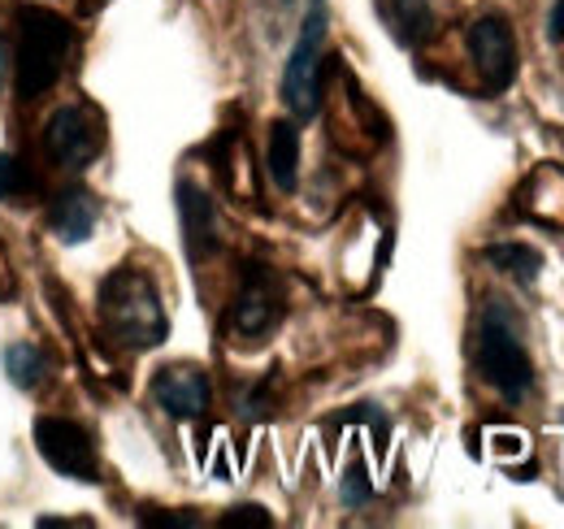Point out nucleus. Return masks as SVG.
Segmentation results:
<instances>
[{
	"mask_svg": "<svg viewBox=\"0 0 564 529\" xmlns=\"http://www.w3.org/2000/svg\"><path fill=\"white\" fill-rule=\"evenodd\" d=\"M100 322H105V331H109L113 343H122L131 352H148V347L165 343V334H170V317H165L161 291L135 264L113 269L100 282Z\"/></svg>",
	"mask_w": 564,
	"mask_h": 529,
	"instance_id": "f257e3e1",
	"label": "nucleus"
},
{
	"mask_svg": "<svg viewBox=\"0 0 564 529\" xmlns=\"http://www.w3.org/2000/svg\"><path fill=\"white\" fill-rule=\"evenodd\" d=\"M74 44V26L44 9V4H18V57H13V87L18 100H40L66 69Z\"/></svg>",
	"mask_w": 564,
	"mask_h": 529,
	"instance_id": "f03ea898",
	"label": "nucleus"
},
{
	"mask_svg": "<svg viewBox=\"0 0 564 529\" xmlns=\"http://www.w3.org/2000/svg\"><path fill=\"white\" fill-rule=\"evenodd\" d=\"M474 360H478V374H482L508 403H521V399L534 391V360H530V352H525V338H521V326H517L512 309H503L499 300H491V304L482 309Z\"/></svg>",
	"mask_w": 564,
	"mask_h": 529,
	"instance_id": "7ed1b4c3",
	"label": "nucleus"
},
{
	"mask_svg": "<svg viewBox=\"0 0 564 529\" xmlns=\"http://www.w3.org/2000/svg\"><path fill=\"white\" fill-rule=\"evenodd\" d=\"M322 44H326V0H308L295 48L282 69V100L295 118H313L322 109Z\"/></svg>",
	"mask_w": 564,
	"mask_h": 529,
	"instance_id": "20e7f679",
	"label": "nucleus"
},
{
	"mask_svg": "<svg viewBox=\"0 0 564 529\" xmlns=\"http://www.w3.org/2000/svg\"><path fill=\"white\" fill-rule=\"evenodd\" d=\"M35 447L53 473H62L70 482H100L91 434L70 417H40L35 421Z\"/></svg>",
	"mask_w": 564,
	"mask_h": 529,
	"instance_id": "39448f33",
	"label": "nucleus"
},
{
	"mask_svg": "<svg viewBox=\"0 0 564 529\" xmlns=\"http://www.w3.org/2000/svg\"><path fill=\"white\" fill-rule=\"evenodd\" d=\"M282 322V282L274 278L270 264H248L243 269V282H239V295H235V309H230V331L243 334V338H257V334H270Z\"/></svg>",
	"mask_w": 564,
	"mask_h": 529,
	"instance_id": "423d86ee",
	"label": "nucleus"
},
{
	"mask_svg": "<svg viewBox=\"0 0 564 529\" xmlns=\"http://www.w3.org/2000/svg\"><path fill=\"white\" fill-rule=\"evenodd\" d=\"M469 44V57L482 74V87L487 91H508L512 78H517V40H512V26L499 18V13H487L469 26L465 35Z\"/></svg>",
	"mask_w": 564,
	"mask_h": 529,
	"instance_id": "0eeeda50",
	"label": "nucleus"
},
{
	"mask_svg": "<svg viewBox=\"0 0 564 529\" xmlns=\"http://www.w3.org/2000/svg\"><path fill=\"white\" fill-rule=\"evenodd\" d=\"M105 148V122L83 109V105H62L53 118H48V152L70 165V170H83L87 161H96Z\"/></svg>",
	"mask_w": 564,
	"mask_h": 529,
	"instance_id": "6e6552de",
	"label": "nucleus"
},
{
	"mask_svg": "<svg viewBox=\"0 0 564 529\" xmlns=\"http://www.w3.org/2000/svg\"><path fill=\"white\" fill-rule=\"evenodd\" d=\"M209 374L196 369V365H165L156 378H152V399L178 417V421H192L209 408Z\"/></svg>",
	"mask_w": 564,
	"mask_h": 529,
	"instance_id": "1a4fd4ad",
	"label": "nucleus"
},
{
	"mask_svg": "<svg viewBox=\"0 0 564 529\" xmlns=\"http://www.w3.org/2000/svg\"><path fill=\"white\" fill-rule=\"evenodd\" d=\"M178 217H183V244L192 261H205L217 248V217H213V199L196 183H178Z\"/></svg>",
	"mask_w": 564,
	"mask_h": 529,
	"instance_id": "9d476101",
	"label": "nucleus"
},
{
	"mask_svg": "<svg viewBox=\"0 0 564 529\" xmlns=\"http://www.w3.org/2000/svg\"><path fill=\"white\" fill-rule=\"evenodd\" d=\"M96 222H100V199L91 196L87 187H66L62 196L53 199L48 226H53V235H57L62 244H83V239H91Z\"/></svg>",
	"mask_w": 564,
	"mask_h": 529,
	"instance_id": "9b49d317",
	"label": "nucleus"
},
{
	"mask_svg": "<svg viewBox=\"0 0 564 529\" xmlns=\"http://www.w3.org/2000/svg\"><path fill=\"white\" fill-rule=\"evenodd\" d=\"M265 165L279 192H295L300 183V131L295 122H274L270 127V148H265Z\"/></svg>",
	"mask_w": 564,
	"mask_h": 529,
	"instance_id": "f8f14e48",
	"label": "nucleus"
},
{
	"mask_svg": "<svg viewBox=\"0 0 564 529\" xmlns=\"http://www.w3.org/2000/svg\"><path fill=\"white\" fill-rule=\"evenodd\" d=\"M487 261H491L499 273L517 278V282H534L539 269H543V252L530 248V244H491V248H487Z\"/></svg>",
	"mask_w": 564,
	"mask_h": 529,
	"instance_id": "ddd939ff",
	"label": "nucleus"
},
{
	"mask_svg": "<svg viewBox=\"0 0 564 529\" xmlns=\"http://www.w3.org/2000/svg\"><path fill=\"white\" fill-rule=\"evenodd\" d=\"M44 369H48V360H44V352H40L35 343H9V347H4V374H9V382H13L18 391L40 387Z\"/></svg>",
	"mask_w": 564,
	"mask_h": 529,
	"instance_id": "4468645a",
	"label": "nucleus"
},
{
	"mask_svg": "<svg viewBox=\"0 0 564 529\" xmlns=\"http://www.w3.org/2000/svg\"><path fill=\"white\" fill-rule=\"evenodd\" d=\"M40 192V179H35V170L22 161V156H13V152H0V199L9 204V199H26Z\"/></svg>",
	"mask_w": 564,
	"mask_h": 529,
	"instance_id": "2eb2a0df",
	"label": "nucleus"
},
{
	"mask_svg": "<svg viewBox=\"0 0 564 529\" xmlns=\"http://www.w3.org/2000/svg\"><path fill=\"white\" fill-rule=\"evenodd\" d=\"M395 22H400V35L409 44H422L434 26V13H430V0H395Z\"/></svg>",
	"mask_w": 564,
	"mask_h": 529,
	"instance_id": "dca6fc26",
	"label": "nucleus"
},
{
	"mask_svg": "<svg viewBox=\"0 0 564 529\" xmlns=\"http://www.w3.org/2000/svg\"><path fill=\"white\" fill-rule=\"evenodd\" d=\"M339 495H344V504H348V508H360V504L373 495L369 473H365V464H360V461L348 464V473H344V482H339Z\"/></svg>",
	"mask_w": 564,
	"mask_h": 529,
	"instance_id": "f3484780",
	"label": "nucleus"
},
{
	"mask_svg": "<svg viewBox=\"0 0 564 529\" xmlns=\"http://www.w3.org/2000/svg\"><path fill=\"white\" fill-rule=\"evenodd\" d=\"M270 526H274V517L261 504H239V508H230L221 517V529H270Z\"/></svg>",
	"mask_w": 564,
	"mask_h": 529,
	"instance_id": "a211bd4d",
	"label": "nucleus"
},
{
	"mask_svg": "<svg viewBox=\"0 0 564 529\" xmlns=\"http://www.w3.org/2000/svg\"><path fill=\"white\" fill-rule=\"evenodd\" d=\"M547 35H552V44H564V0L552 4V18H547Z\"/></svg>",
	"mask_w": 564,
	"mask_h": 529,
	"instance_id": "6ab92c4d",
	"label": "nucleus"
},
{
	"mask_svg": "<svg viewBox=\"0 0 564 529\" xmlns=\"http://www.w3.org/2000/svg\"><path fill=\"white\" fill-rule=\"evenodd\" d=\"M148 526H161V529H196L200 521L196 517H143Z\"/></svg>",
	"mask_w": 564,
	"mask_h": 529,
	"instance_id": "aec40b11",
	"label": "nucleus"
},
{
	"mask_svg": "<svg viewBox=\"0 0 564 529\" xmlns=\"http://www.w3.org/2000/svg\"><path fill=\"white\" fill-rule=\"evenodd\" d=\"M4 74H9V53H4V40H0V83H4Z\"/></svg>",
	"mask_w": 564,
	"mask_h": 529,
	"instance_id": "412c9836",
	"label": "nucleus"
}]
</instances>
